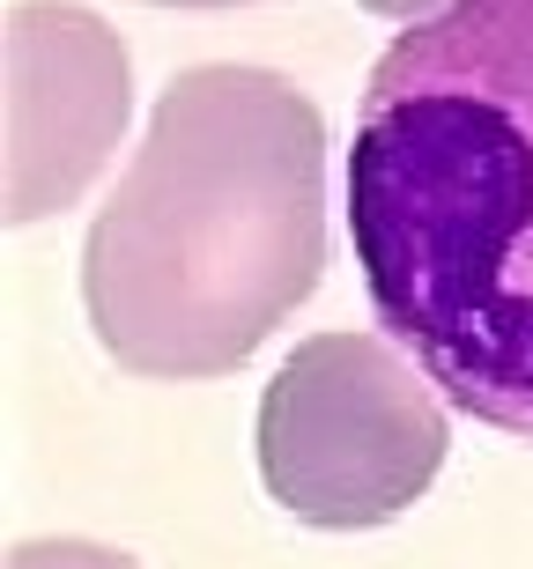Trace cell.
I'll list each match as a JSON object with an SVG mask.
<instances>
[{"label":"cell","mask_w":533,"mask_h":569,"mask_svg":"<svg viewBox=\"0 0 533 569\" xmlns=\"http://www.w3.org/2000/svg\"><path fill=\"white\" fill-rule=\"evenodd\" d=\"M8 156H0V222L30 230L75 208L134 119L127 44L82 0H8Z\"/></svg>","instance_id":"4"},{"label":"cell","mask_w":533,"mask_h":569,"mask_svg":"<svg viewBox=\"0 0 533 569\" xmlns=\"http://www.w3.org/2000/svg\"><path fill=\"white\" fill-rule=\"evenodd\" d=\"M326 119L275 67H186L82 244L89 333L134 378H223L319 289Z\"/></svg>","instance_id":"2"},{"label":"cell","mask_w":533,"mask_h":569,"mask_svg":"<svg viewBox=\"0 0 533 569\" xmlns=\"http://www.w3.org/2000/svg\"><path fill=\"white\" fill-rule=\"evenodd\" d=\"M356 8H371V16H401V22H415V16H430V8H445V0H356Z\"/></svg>","instance_id":"6"},{"label":"cell","mask_w":533,"mask_h":569,"mask_svg":"<svg viewBox=\"0 0 533 569\" xmlns=\"http://www.w3.org/2000/svg\"><path fill=\"white\" fill-rule=\"evenodd\" d=\"M156 8H237V0H156Z\"/></svg>","instance_id":"7"},{"label":"cell","mask_w":533,"mask_h":569,"mask_svg":"<svg viewBox=\"0 0 533 569\" xmlns=\"http://www.w3.org/2000/svg\"><path fill=\"white\" fill-rule=\"evenodd\" d=\"M8 569H141V562L119 548H97V540H22Z\"/></svg>","instance_id":"5"},{"label":"cell","mask_w":533,"mask_h":569,"mask_svg":"<svg viewBox=\"0 0 533 569\" xmlns=\"http://www.w3.org/2000/svg\"><path fill=\"white\" fill-rule=\"evenodd\" d=\"M445 385L393 333H319L259 400V481L319 532H371L445 466Z\"/></svg>","instance_id":"3"},{"label":"cell","mask_w":533,"mask_h":569,"mask_svg":"<svg viewBox=\"0 0 533 569\" xmlns=\"http://www.w3.org/2000/svg\"><path fill=\"white\" fill-rule=\"evenodd\" d=\"M348 237L385 333L460 415L533 443V0H445L378 52Z\"/></svg>","instance_id":"1"}]
</instances>
